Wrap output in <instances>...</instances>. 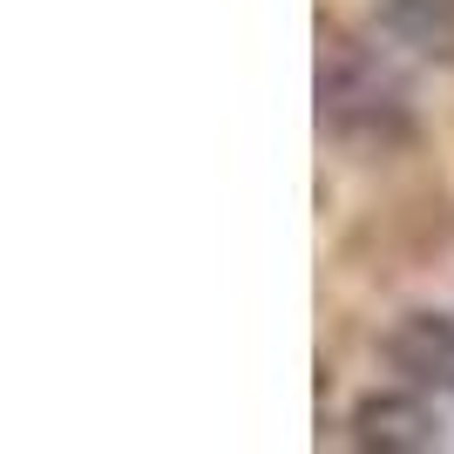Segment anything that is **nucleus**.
I'll list each match as a JSON object with an SVG mask.
<instances>
[{"label": "nucleus", "instance_id": "obj_1", "mask_svg": "<svg viewBox=\"0 0 454 454\" xmlns=\"http://www.w3.org/2000/svg\"><path fill=\"white\" fill-rule=\"evenodd\" d=\"M353 441H360V448H434L441 414L414 394H380L353 414Z\"/></svg>", "mask_w": 454, "mask_h": 454}, {"label": "nucleus", "instance_id": "obj_2", "mask_svg": "<svg viewBox=\"0 0 454 454\" xmlns=\"http://www.w3.org/2000/svg\"><path fill=\"white\" fill-rule=\"evenodd\" d=\"M394 27L420 55H454V0H394Z\"/></svg>", "mask_w": 454, "mask_h": 454}]
</instances>
